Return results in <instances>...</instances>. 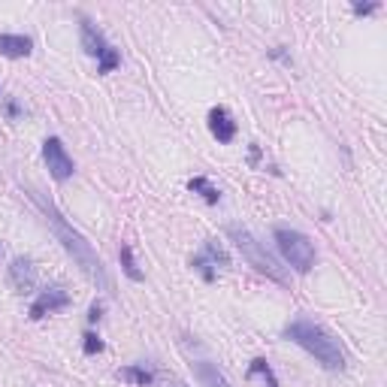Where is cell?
<instances>
[{
	"instance_id": "obj_1",
	"label": "cell",
	"mask_w": 387,
	"mask_h": 387,
	"mask_svg": "<svg viewBox=\"0 0 387 387\" xmlns=\"http://www.w3.org/2000/svg\"><path fill=\"white\" fill-rule=\"evenodd\" d=\"M34 203L40 206V212L46 215V221H49V227L55 230V236L61 239V245H64V251H67L76 263H79V269L94 281V285L100 288V291H112V281H109V276H106V266H103V261H100V254L94 251V245L88 242L79 230H76L73 224H67V218H64L55 206L51 203H46L40 194H34Z\"/></svg>"
},
{
	"instance_id": "obj_2",
	"label": "cell",
	"mask_w": 387,
	"mask_h": 387,
	"mask_svg": "<svg viewBox=\"0 0 387 387\" xmlns=\"http://www.w3.org/2000/svg\"><path fill=\"white\" fill-rule=\"evenodd\" d=\"M285 336L293 345H300L303 351L312 354L324 369H330V372H342L345 369V351H342V345L333 339L324 327H318L315 321H306V318L291 321V324L285 327Z\"/></svg>"
},
{
	"instance_id": "obj_3",
	"label": "cell",
	"mask_w": 387,
	"mask_h": 387,
	"mask_svg": "<svg viewBox=\"0 0 387 387\" xmlns=\"http://www.w3.org/2000/svg\"><path fill=\"white\" fill-rule=\"evenodd\" d=\"M227 236L233 239V245L239 248V254L245 257V261H248V266H254L261 276L278 281V285H285V281H288L285 266H278V261L266 251V245L257 239L248 227H242V224H227Z\"/></svg>"
},
{
	"instance_id": "obj_4",
	"label": "cell",
	"mask_w": 387,
	"mask_h": 387,
	"mask_svg": "<svg viewBox=\"0 0 387 387\" xmlns=\"http://www.w3.org/2000/svg\"><path fill=\"white\" fill-rule=\"evenodd\" d=\"M273 239L278 245L281 257H285V263L293 266L296 273H308V269L315 266V245L308 242L306 233H300V230H291V227H276L273 230Z\"/></svg>"
},
{
	"instance_id": "obj_5",
	"label": "cell",
	"mask_w": 387,
	"mask_h": 387,
	"mask_svg": "<svg viewBox=\"0 0 387 387\" xmlns=\"http://www.w3.org/2000/svg\"><path fill=\"white\" fill-rule=\"evenodd\" d=\"M43 158H46L51 179H58V182H67V179L76 173V164H73V158L67 154V149H64V143L58 136H49L43 143Z\"/></svg>"
},
{
	"instance_id": "obj_6",
	"label": "cell",
	"mask_w": 387,
	"mask_h": 387,
	"mask_svg": "<svg viewBox=\"0 0 387 387\" xmlns=\"http://www.w3.org/2000/svg\"><path fill=\"white\" fill-rule=\"evenodd\" d=\"M67 306H70V293H67V291H64V288H46V291H40V296L34 300L31 318L40 321V318H46V315H51V312H61V308H67Z\"/></svg>"
},
{
	"instance_id": "obj_7",
	"label": "cell",
	"mask_w": 387,
	"mask_h": 387,
	"mask_svg": "<svg viewBox=\"0 0 387 387\" xmlns=\"http://www.w3.org/2000/svg\"><path fill=\"white\" fill-rule=\"evenodd\" d=\"M218 263H221V266H230V257H227V251H224L215 239H212V242H206V254H197V257L191 261V266H197L206 281H212V278H215L212 266H218Z\"/></svg>"
},
{
	"instance_id": "obj_8",
	"label": "cell",
	"mask_w": 387,
	"mask_h": 387,
	"mask_svg": "<svg viewBox=\"0 0 387 387\" xmlns=\"http://www.w3.org/2000/svg\"><path fill=\"white\" fill-rule=\"evenodd\" d=\"M9 285L19 293H28L36 288V269L28 257H16V261L9 263Z\"/></svg>"
},
{
	"instance_id": "obj_9",
	"label": "cell",
	"mask_w": 387,
	"mask_h": 387,
	"mask_svg": "<svg viewBox=\"0 0 387 387\" xmlns=\"http://www.w3.org/2000/svg\"><path fill=\"white\" fill-rule=\"evenodd\" d=\"M79 36H82L85 55H91V58H97V61L112 49V46L106 43V36H103V31L97 28V24L88 21V19H82V24H79Z\"/></svg>"
},
{
	"instance_id": "obj_10",
	"label": "cell",
	"mask_w": 387,
	"mask_h": 387,
	"mask_svg": "<svg viewBox=\"0 0 387 387\" xmlns=\"http://www.w3.org/2000/svg\"><path fill=\"white\" fill-rule=\"evenodd\" d=\"M209 131H212V136L218 139V143H233V136H236L233 115H230L224 106H215L209 112Z\"/></svg>"
},
{
	"instance_id": "obj_11",
	"label": "cell",
	"mask_w": 387,
	"mask_h": 387,
	"mask_svg": "<svg viewBox=\"0 0 387 387\" xmlns=\"http://www.w3.org/2000/svg\"><path fill=\"white\" fill-rule=\"evenodd\" d=\"M34 51V40L24 34H0V55L4 58H28Z\"/></svg>"
},
{
	"instance_id": "obj_12",
	"label": "cell",
	"mask_w": 387,
	"mask_h": 387,
	"mask_svg": "<svg viewBox=\"0 0 387 387\" xmlns=\"http://www.w3.org/2000/svg\"><path fill=\"white\" fill-rule=\"evenodd\" d=\"M191 366H194V376L200 378L203 387H233V384L227 381L224 372L218 369L215 363H209V360H194Z\"/></svg>"
},
{
	"instance_id": "obj_13",
	"label": "cell",
	"mask_w": 387,
	"mask_h": 387,
	"mask_svg": "<svg viewBox=\"0 0 387 387\" xmlns=\"http://www.w3.org/2000/svg\"><path fill=\"white\" fill-rule=\"evenodd\" d=\"M188 188H191L194 194H200V197H203L206 203H212V206L221 200V191H218V188L209 182V179H203V176H194L191 182H188Z\"/></svg>"
},
{
	"instance_id": "obj_14",
	"label": "cell",
	"mask_w": 387,
	"mask_h": 387,
	"mask_svg": "<svg viewBox=\"0 0 387 387\" xmlns=\"http://www.w3.org/2000/svg\"><path fill=\"white\" fill-rule=\"evenodd\" d=\"M119 378L121 381H131V384H139V387L154 384V376H151L146 366H124V369H119Z\"/></svg>"
},
{
	"instance_id": "obj_15",
	"label": "cell",
	"mask_w": 387,
	"mask_h": 387,
	"mask_svg": "<svg viewBox=\"0 0 387 387\" xmlns=\"http://www.w3.org/2000/svg\"><path fill=\"white\" fill-rule=\"evenodd\" d=\"M254 376H261L266 387H278V381H276V372H273V369H269V363H266V360H263V357H257V360H251L248 378H254Z\"/></svg>"
},
{
	"instance_id": "obj_16",
	"label": "cell",
	"mask_w": 387,
	"mask_h": 387,
	"mask_svg": "<svg viewBox=\"0 0 387 387\" xmlns=\"http://www.w3.org/2000/svg\"><path fill=\"white\" fill-rule=\"evenodd\" d=\"M119 257H121V269H124V276L131 278V281H143V273H139V269H136V261H134L131 245H121Z\"/></svg>"
},
{
	"instance_id": "obj_17",
	"label": "cell",
	"mask_w": 387,
	"mask_h": 387,
	"mask_svg": "<svg viewBox=\"0 0 387 387\" xmlns=\"http://www.w3.org/2000/svg\"><path fill=\"white\" fill-rule=\"evenodd\" d=\"M119 64H121V55H119V49H109L106 55H103V58L97 61V73H100V76H106V73H112L115 67H119Z\"/></svg>"
},
{
	"instance_id": "obj_18",
	"label": "cell",
	"mask_w": 387,
	"mask_h": 387,
	"mask_svg": "<svg viewBox=\"0 0 387 387\" xmlns=\"http://www.w3.org/2000/svg\"><path fill=\"white\" fill-rule=\"evenodd\" d=\"M103 351V342L94 333H85V354H100Z\"/></svg>"
},
{
	"instance_id": "obj_19",
	"label": "cell",
	"mask_w": 387,
	"mask_h": 387,
	"mask_svg": "<svg viewBox=\"0 0 387 387\" xmlns=\"http://www.w3.org/2000/svg\"><path fill=\"white\" fill-rule=\"evenodd\" d=\"M154 387H188V384L182 378H176V376H164V378L154 381Z\"/></svg>"
},
{
	"instance_id": "obj_20",
	"label": "cell",
	"mask_w": 387,
	"mask_h": 387,
	"mask_svg": "<svg viewBox=\"0 0 387 387\" xmlns=\"http://www.w3.org/2000/svg\"><path fill=\"white\" fill-rule=\"evenodd\" d=\"M378 9V4H354V12H357V16H369V12H376Z\"/></svg>"
},
{
	"instance_id": "obj_21",
	"label": "cell",
	"mask_w": 387,
	"mask_h": 387,
	"mask_svg": "<svg viewBox=\"0 0 387 387\" xmlns=\"http://www.w3.org/2000/svg\"><path fill=\"white\" fill-rule=\"evenodd\" d=\"M6 112H9V115H19V106H16V103H12V100H9V103H6Z\"/></svg>"
},
{
	"instance_id": "obj_22",
	"label": "cell",
	"mask_w": 387,
	"mask_h": 387,
	"mask_svg": "<svg viewBox=\"0 0 387 387\" xmlns=\"http://www.w3.org/2000/svg\"><path fill=\"white\" fill-rule=\"evenodd\" d=\"M88 318L97 321V318H100V306H91V315H88Z\"/></svg>"
}]
</instances>
